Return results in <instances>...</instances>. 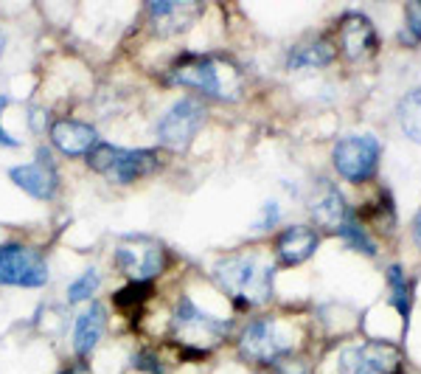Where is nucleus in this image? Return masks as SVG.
I'll return each mask as SVG.
<instances>
[{
  "label": "nucleus",
  "mask_w": 421,
  "mask_h": 374,
  "mask_svg": "<svg viewBox=\"0 0 421 374\" xmlns=\"http://www.w3.org/2000/svg\"><path fill=\"white\" fill-rule=\"evenodd\" d=\"M214 276H217L220 287H225L228 296L239 307H256V304L270 301V296H273L275 267L259 253L228 256L217 264Z\"/></svg>",
  "instance_id": "nucleus-1"
},
{
  "label": "nucleus",
  "mask_w": 421,
  "mask_h": 374,
  "mask_svg": "<svg viewBox=\"0 0 421 374\" xmlns=\"http://www.w3.org/2000/svg\"><path fill=\"white\" fill-rule=\"evenodd\" d=\"M169 79L174 84L194 87L205 93V96H214L222 102H236L245 87L242 70L234 62L220 59V57H185L183 62L171 68Z\"/></svg>",
  "instance_id": "nucleus-2"
},
{
  "label": "nucleus",
  "mask_w": 421,
  "mask_h": 374,
  "mask_svg": "<svg viewBox=\"0 0 421 374\" xmlns=\"http://www.w3.org/2000/svg\"><path fill=\"white\" fill-rule=\"evenodd\" d=\"M87 163L93 172L104 174L113 183H121V186L135 183L160 166L155 149H124V147H113V144H98L87 155Z\"/></svg>",
  "instance_id": "nucleus-3"
},
{
  "label": "nucleus",
  "mask_w": 421,
  "mask_h": 374,
  "mask_svg": "<svg viewBox=\"0 0 421 374\" xmlns=\"http://www.w3.org/2000/svg\"><path fill=\"white\" fill-rule=\"evenodd\" d=\"M171 332L191 354H205V349L210 343H217L220 338H225L228 324L214 318V315H208V313H202L191 299H183L177 304V310H174Z\"/></svg>",
  "instance_id": "nucleus-4"
},
{
  "label": "nucleus",
  "mask_w": 421,
  "mask_h": 374,
  "mask_svg": "<svg viewBox=\"0 0 421 374\" xmlns=\"http://www.w3.org/2000/svg\"><path fill=\"white\" fill-rule=\"evenodd\" d=\"M379 155H382V147L374 135H346L335 144L332 160L343 180L365 183L374 177V172L379 166Z\"/></svg>",
  "instance_id": "nucleus-5"
},
{
  "label": "nucleus",
  "mask_w": 421,
  "mask_h": 374,
  "mask_svg": "<svg viewBox=\"0 0 421 374\" xmlns=\"http://www.w3.org/2000/svg\"><path fill=\"white\" fill-rule=\"evenodd\" d=\"M202 124H205V107L197 99H180L163 113V119L155 127V135L160 147L171 152H183L191 147Z\"/></svg>",
  "instance_id": "nucleus-6"
},
{
  "label": "nucleus",
  "mask_w": 421,
  "mask_h": 374,
  "mask_svg": "<svg viewBox=\"0 0 421 374\" xmlns=\"http://www.w3.org/2000/svg\"><path fill=\"white\" fill-rule=\"evenodd\" d=\"M340 374H399L401 352L385 341H365L360 346H349L337 360Z\"/></svg>",
  "instance_id": "nucleus-7"
},
{
  "label": "nucleus",
  "mask_w": 421,
  "mask_h": 374,
  "mask_svg": "<svg viewBox=\"0 0 421 374\" xmlns=\"http://www.w3.org/2000/svg\"><path fill=\"white\" fill-rule=\"evenodd\" d=\"M48 282L45 259L26 245L0 248V285L6 287H43Z\"/></svg>",
  "instance_id": "nucleus-8"
},
{
  "label": "nucleus",
  "mask_w": 421,
  "mask_h": 374,
  "mask_svg": "<svg viewBox=\"0 0 421 374\" xmlns=\"http://www.w3.org/2000/svg\"><path fill=\"white\" fill-rule=\"evenodd\" d=\"M116 262L132 282H152L166 267V253L158 242L146 237H135L116 248Z\"/></svg>",
  "instance_id": "nucleus-9"
},
{
  "label": "nucleus",
  "mask_w": 421,
  "mask_h": 374,
  "mask_svg": "<svg viewBox=\"0 0 421 374\" xmlns=\"http://www.w3.org/2000/svg\"><path fill=\"white\" fill-rule=\"evenodd\" d=\"M289 349H292V338L275 321H253L239 338V352L256 363H273Z\"/></svg>",
  "instance_id": "nucleus-10"
},
{
  "label": "nucleus",
  "mask_w": 421,
  "mask_h": 374,
  "mask_svg": "<svg viewBox=\"0 0 421 374\" xmlns=\"http://www.w3.org/2000/svg\"><path fill=\"white\" fill-rule=\"evenodd\" d=\"M9 177L15 186L37 200H51L56 195V186H59V174L54 169V163L48 160V152L40 149L37 160L31 163H20V166H12L9 169Z\"/></svg>",
  "instance_id": "nucleus-11"
},
{
  "label": "nucleus",
  "mask_w": 421,
  "mask_h": 374,
  "mask_svg": "<svg viewBox=\"0 0 421 374\" xmlns=\"http://www.w3.org/2000/svg\"><path fill=\"white\" fill-rule=\"evenodd\" d=\"M146 15H149L152 29L160 37H171V34H180V31L191 29L194 20L202 15V6L188 3V0H149Z\"/></svg>",
  "instance_id": "nucleus-12"
},
{
  "label": "nucleus",
  "mask_w": 421,
  "mask_h": 374,
  "mask_svg": "<svg viewBox=\"0 0 421 374\" xmlns=\"http://www.w3.org/2000/svg\"><path fill=\"white\" fill-rule=\"evenodd\" d=\"M51 141L54 147L68 155V158H82V155H90L101 141H98V133L95 127L84 124V121H73V119H59L51 124Z\"/></svg>",
  "instance_id": "nucleus-13"
},
{
  "label": "nucleus",
  "mask_w": 421,
  "mask_h": 374,
  "mask_svg": "<svg viewBox=\"0 0 421 374\" xmlns=\"http://www.w3.org/2000/svg\"><path fill=\"white\" fill-rule=\"evenodd\" d=\"M340 45H343V54L357 62V59H365L376 51V31L371 26V20L365 15H346L340 20Z\"/></svg>",
  "instance_id": "nucleus-14"
},
{
  "label": "nucleus",
  "mask_w": 421,
  "mask_h": 374,
  "mask_svg": "<svg viewBox=\"0 0 421 374\" xmlns=\"http://www.w3.org/2000/svg\"><path fill=\"white\" fill-rule=\"evenodd\" d=\"M309 211H312L314 223L329 228V231H340L346 217L351 214L346 200H343V195L337 192V186H332V183H321L318 186V192H314L312 200H309Z\"/></svg>",
  "instance_id": "nucleus-15"
},
{
  "label": "nucleus",
  "mask_w": 421,
  "mask_h": 374,
  "mask_svg": "<svg viewBox=\"0 0 421 374\" xmlns=\"http://www.w3.org/2000/svg\"><path fill=\"white\" fill-rule=\"evenodd\" d=\"M318 250V234L306 225H289L275 239V253L284 267H295Z\"/></svg>",
  "instance_id": "nucleus-16"
},
{
  "label": "nucleus",
  "mask_w": 421,
  "mask_h": 374,
  "mask_svg": "<svg viewBox=\"0 0 421 374\" xmlns=\"http://www.w3.org/2000/svg\"><path fill=\"white\" fill-rule=\"evenodd\" d=\"M104 327H107V315H104V307L101 304H90L79 318H76V327H73V349L79 357H87L95 343L101 341L104 335Z\"/></svg>",
  "instance_id": "nucleus-17"
},
{
  "label": "nucleus",
  "mask_w": 421,
  "mask_h": 374,
  "mask_svg": "<svg viewBox=\"0 0 421 374\" xmlns=\"http://www.w3.org/2000/svg\"><path fill=\"white\" fill-rule=\"evenodd\" d=\"M337 57V51L332 48V43L326 40H314V43H300L292 54H289V68L300 70V68H323Z\"/></svg>",
  "instance_id": "nucleus-18"
},
{
  "label": "nucleus",
  "mask_w": 421,
  "mask_h": 374,
  "mask_svg": "<svg viewBox=\"0 0 421 374\" xmlns=\"http://www.w3.org/2000/svg\"><path fill=\"white\" fill-rule=\"evenodd\" d=\"M399 124L410 141L421 144V90L407 93L399 102Z\"/></svg>",
  "instance_id": "nucleus-19"
},
{
  "label": "nucleus",
  "mask_w": 421,
  "mask_h": 374,
  "mask_svg": "<svg viewBox=\"0 0 421 374\" xmlns=\"http://www.w3.org/2000/svg\"><path fill=\"white\" fill-rule=\"evenodd\" d=\"M388 285H390V304L401 313L404 324H407V313H410V287H407V278L404 270L399 264L388 267Z\"/></svg>",
  "instance_id": "nucleus-20"
},
{
  "label": "nucleus",
  "mask_w": 421,
  "mask_h": 374,
  "mask_svg": "<svg viewBox=\"0 0 421 374\" xmlns=\"http://www.w3.org/2000/svg\"><path fill=\"white\" fill-rule=\"evenodd\" d=\"M98 285H101V278H98V273L90 267V270H84L76 282H70V287H68V301L70 304H82V301H90L93 299V293L98 290Z\"/></svg>",
  "instance_id": "nucleus-21"
},
{
  "label": "nucleus",
  "mask_w": 421,
  "mask_h": 374,
  "mask_svg": "<svg viewBox=\"0 0 421 374\" xmlns=\"http://www.w3.org/2000/svg\"><path fill=\"white\" fill-rule=\"evenodd\" d=\"M337 234H340V237H343L354 250H362V253H368V256H374V253H376V250H374V242L365 237V228H362L351 214L346 217V223H343V228H340Z\"/></svg>",
  "instance_id": "nucleus-22"
},
{
  "label": "nucleus",
  "mask_w": 421,
  "mask_h": 374,
  "mask_svg": "<svg viewBox=\"0 0 421 374\" xmlns=\"http://www.w3.org/2000/svg\"><path fill=\"white\" fill-rule=\"evenodd\" d=\"M152 296V282H130L124 290H118L116 293V307H121V310H132V307H138L144 299H149Z\"/></svg>",
  "instance_id": "nucleus-23"
},
{
  "label": "nucleus",
  "mask_w": 421,
  "mask_h": 374,
  "mask_svg": "<svg viewBox=\"0 0 421 374\" xmlns=\"http://www.w3.org/2000/svg\"><path fill=\"white\" fill-rule=\"evenodd\" d=\"M401 40L410 43V45L421 43V0L404 6V31H401Z\"/></svg>",
  "instance_id": "nucleus-24"
},
{
  "label": "nucleus",
  "mask_w": 421,
  "mask_h": 374,
  "mask_svg": "<svg viewBox=\"0 0 421 374\" xmlns=\"http://www.w3.org/2000/svg\"><path fill=\"white\" fill-rule=\"evenodd\" d=\"M135 366L138 368H144V371H149V374H163V366L155 360V354H149V352H141L138 357H135Z\"/></svg>",
  "instance_id": "nucleus-25"
},
{
  "label": "nucleus",
  "mask_w": 421,
  "mask_h": 374,
  "mask_svg": "<svg viewBox=\"0 0 421 374\" xmlns=\"http://www.w3.org/2000/svg\"><path fill=\"white\" fill-rule=\"evenodd\" d=\"M6 105H9V96H0V116H3ZM0 144H3V147H17V138H12V135L3 130V124H0Z\"/></svg>",
  "instance_id": "nucleus-26"
},
{
  "label": "nucleus",
  "mask_w": 421,
  "mask_h": 374,
  "mask_svg": "<svg viewBox=\"0 0 421 374\" xmlns=\"http://www.w3.org/2000/svg\"><path fill=\"white\" fill-rule=\"evenodd\" d=\"M413 239H415V245H418V250H421V209H418V214H415V220H413Z\"/></svg>",
  "instance_id": "nucleus-27"
},
{
  "label": "nucleus",
  "mask_w": 421,
  "mask_h": 374,
  "mask_svg": "<svg viewBox=\"0 0 421 374\" xmlns=\"http://www.w3.org/2000/svg\"><path fill=\"white\" fill-rule=\"evenodd\" d=\"M62 374H79V371H76V368H65Z\"/></svg>",
  "instance_id": "nucleus-28"
},
{
  "label": "nucleus",
  "mask_w": 421,
  "mask_h": 374,
  "mask_svg": "<svg viewBox=\"0 0 421 374\" xmlns=\"http://www.w3.org/2000/svg\"><path fill=\"white\" fill-rule=\"evenodd\" d=\"M0 54H3V31H0Z\"/></svg>",
  "instance_id": "nucleus-29"
}]
</instances>
